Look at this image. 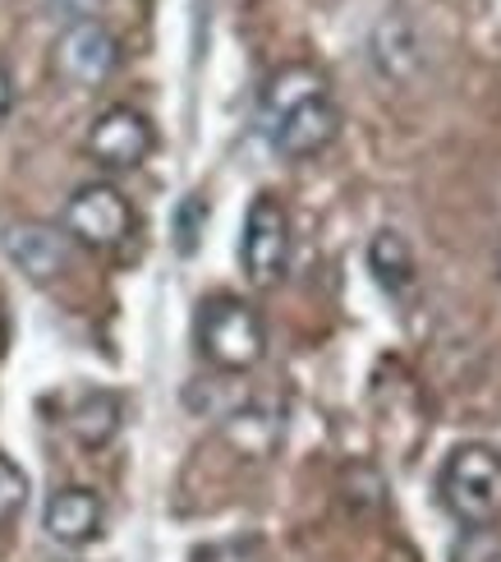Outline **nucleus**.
I'll return each instance as SVG.
<instances>
[{"label": "nucleus", "instance_id": "9", "mask_svg": "<svg viewBox=\"0 0 501 562\" xmlns=\"http://www.w3.org/2000/svg\"><path fill=\"white\" fill-rule=\"evenodd\" d=\"M102 521H106L102 498L92 494V488H79V484L75 488H56L52 503H46V517H42L46 535H52L56 544H65V549L92 544L102 535Z\"/></svg>", "mask_w": 501, "mask_h": 562}, {"label": "nucleus", "instance_id": "1", "mask_svg": "<svg viewBox=\"0 0 501 562\" xmlns=\"http://www.w3.org/2000/svg\"><path fill=\"white\" fill-rule=\"evenodd\" d=\"M258 125H262V134H267V144L291 161L318 157L322 148H331L337 134H341V111H337V102H331L327 75L314 65L276 69V75L262 83Z\"/></svg>", "mask_w": 501, "mask_h": 562}, {"label": "nucleus", "instance_id": "12", "mask_svg": "<svg viewBox=\"0 0 501 562\" xmlns=\"http://www.w3.org/2000/svg\"><path fill=\"white\" fill-rule=\"evenodd\" d=\"M226 438L240 448L244 457H272L281 442V415L262 411V406H244L226 419Z\"/></svg>", "mask_w": 501, "mask_h": 562}, {"label": "nucleus", "instance_id": "8", "mask_svg": "<svg viewBox=\"0 0 501 562\" xmlns=\"http://www.w3.org/2000/svg\"><path fill=\"white\" fill-rule=\"evenodd\" d=\"M5 259L29 277V281H56L69 268V236L46 222H14L5 226Z\"/></svg>", "mask_w": 501, "mask_h": 562}, {"label": "nucleus", "instance_id": "15", "mask_svg": "<svg viewBox=\"0 0 501 562\" xmlns=\"http://www.w3.org/2000/svg\"><path fill=\"white\" fill-rule=\"evenodd\" d=\"M451 562H501V535L488 526H469Z\"/></svg>", "mask_w": 501, "mask_h": 562}, {"label": "nucleus", "instance_id": "7", "mask_svg": "<svg viewBox=\"0 0 501 562\" xmlns=\"http://www.w3.org/2000/svg\"><path fill=\"white\" fill-rule=\"evenodd\" d=\"M152 144H157L152 121L143 111H134V106H106L88 130V157L98 161V167H106V171L143 167L148 153H152Z\"/></svg>", "mask_w": 501, "mask_h": 562}, {"label": "nucleus", "instance_id": "17", "mask_svg": "<svg viewBox=\"0 0 501 562\" xmlns=\"http://www.w3.org/2000/svg\"><path fill=\"white\" fill-rule=\"evenodd\" d=\"M10 115H14V79H10V69L0 65V130L10 125Z\"/></svg>", "mask_w": 501, "mask_h": 562}, {"label": "nucleus", "instance_id": "3", "mask_svg": "<svg viewBox=\"0 0 501 562\" xmlns=\"http://www.w3.org/2000/svg\"><path fill=\"white\" fill-rule=\"evenodd\" d=\"M437 488L456 521L492 526L501 517V452L488 448V442H460L446 457Z\"/></svg>", "mask_w": 501, "mask_h": 562}, {"label": "nucleus", "instance_id": "14", "mask_svg": "<svg viewBox=\"0 0 501 562\" xmlns=\"http://www.w3.org/2000/svg\"><path fill=\"white\" fill-rule=\"evenodd\" d=\"M203 226H207V203L198 199V194H189L180 207H175V249L184 254H198V245H203Z\"/></svg>", "mask_w": 501, "mask_h": 562}, {"label": "nucleus", "instance_id": "2", "mask_svg": "<svg viewBox=\"0 0 501 562\" xmlns=\"http://www.w3.org/2000/svg\"><path fill=\"white\" fill-rule=\"evenodd\" d=\"M198 350L212 369L221 373H244L267 356V327H262L258 310L240 295H212L198 310Z\"/></svg>", "mask_w": 501, "mask_h": 562}, {"label": "nucleus", "instance_id": "6", "mask_svg": "<svg viewBox=\"0 0 501 562\" xmlns=\"http://www.w3.org/2000/svg\"><path fill=\"white\" fill-rule=\"evenodd\" d=\"M56 75L75 88H98L115 75V65H121V42L106 23L98 19H75L69 29L56 37Z\"/></svg>", "mask_w": 501, "mask_h": 562}, {"label": "nucleus", "instance_id": "10", "mask_svg": "<svg viewBox=\"0 0 501 562\" xmlns=\"http://www.w3.org/2000/svg\"><path fill=\"white\" fill-rule=\"evenodd\" d=\"M121 415H125V406H121V396L115 392H88V396L75 402V411H69L65 425L83 442V448H106V442L121 434Z\"/></svg>", "mask_w": 501, "mask_h": 562}, {"label": "nucleus", "instance_id": "5", "mask_svg": "<svg viewBox=\"0 0 501 562\" xmlns=\"http://www.w3.org/2000/svg\"><path fill=\"white\" fill-rule=\"evenodd\" d=\"M240 263L253 286H276L291 268V217L276 194H258L244 213L240 236Z\"/></svg>", "mask_w": 501, "mask_h": 562}, {"label": "nucleus", "instance_id": "11", "mask_svg": "<svg viewBox=\"0 0 501 562\" xmlns=\"http://www.w3.org/2000/svg\"><path fill=\"white\" fill-rule=\"evenodd\" d=\"M368 268H373V277H377L391 295L410 291V286H414V272H419V268H414L410 240L396 236V231H377V236H373V245H368Z\"/></svg>", "mask_w": 501, "mask_h": 562}, {"label": "nucleus", "instance_id": "13", "mask_svg": "<svg viewBox=\"0 0 501 562\" xmlns=\"http://www.w3.org/2000/svg\"><path fill=\"white\" fill-rule=\"evenodd\" d=\"M23 507H29V475L0 452V530L14 526Z\"/></svg>", "mask_w": 501, "mask_h": 562}, {"label": "nucleus", "instance_id": "4", "mask_svg": "<svg viewBox=\"0 0 501 562\" xmlns=\"http://www.w3.org/2000/svg\"><path fill=\"white\" fill-rule=\"evenodd\" d=\"M60 226H65V236L79 240L83 249H121L134 231V207L115 184L92 180L69 194Z\"/></svg>", "mask_w": 501, "mask_h": 562}, {"label": "nucleus", "instance_id": "16", "mask_svg": "<svg viewBox=\"0 0 501 562\" xmlns=\"http://www.w3.org/2000/svg\"><path fill=\"white\" fill-rule=\"evenodd\" d=\"M198 562H262V549L253 540H235V544H217L198 553Z\"/></svg>", "mask_w": 501, "mask_h": 562}, {"label": "nucleus", "instance_id": "18", "mask_svg": "<svg viewBox=\"0 0 501 562\" xmlns=\"http://www.w3.org/2000/svg\"><path fill=\"white\" fill-rule=\"evenodd\" d=\"M497 277H501V245H497Z\"/></svg>", "mask_w": 501, "mask_h": 562}]
</instances>
